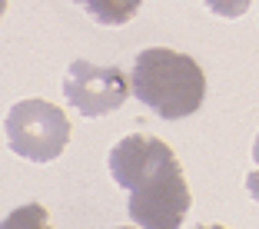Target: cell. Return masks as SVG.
<instances>
[{"mask_svg":"<svg viewBox=\"0 0 259 229\" xmlns=\"http://www.w3.org/2000/svg\"><path fill=\"white\" fill-rule=\"evenodd\" d=\"M206 7L213 10L216 17H226V20H236V17H243L246 10H249L252 0H203Z\"/></svg>","mask_w":259,"mask_h":229,"instance_id":"obj_6","label":"cell"},{"mask_svg":"<svg viewBox=\"0 0 259 229\" xmlns=\"http://www.w3.org/2000/svg\"><path fill=\"white\" fill-rule=\"evenodd\" d=\"M130 90L133 83L120 67H97L90 60H73L63 76V97L70 100L76 113L90 116V120L120 110Z\"/></svg>","mask_w":259,"mask_h":229,"instance_id":"obj_4","label":"cell"},{"mask_svg":"<svg viewBox=\"0 0 259 229\" xmlns=\"http://www.w3.org/2000/svg\"><path fill=\"white\" fill-rule=\"evenodd\" d=\"M246 193H249V196L259 203V169H252V173L246 176Z\"/></svg>","mask_w":259,"mask_h":229,"instance_id":"obj_7","label":"cell"},{"mask_svg":"<svg viewBox=\"0 0 259 229\" xmlns=\"http://www.w3.org/2000/svg\"><path fill=\"white\" fill-rule=\"evenodd\" d=\"M133 97L163 120H186L206 100V73L190 54L169 47L140 50L130 70Z\"/></svg>","mask_w":259,"mask_h":229,"instance_id":"obj_2","label":"cell"},{"mask_svg":"<svg viewBox=\"0 0 259 229\" xmlns=\"http://www.w3.org/2000/svg\"><path fill=\"white\" fill-rule=\"evenodd\" d=\"M70 4L83 7L87 17L97 20L100 27H123L143 7V0H70Z\"/></svg>","mask_w":259,"mask_h":229,"instance_id":"obj_5","label":"cell"},{"mask_svg":"<svg viewBox=\"0 0 259 229\" xmlns=\"http://www.w3.org/2000/svg\"><path fill=\"white\" fill-rule=\"evenodd\" d=\"M252 160H256V166H259V133H256V140H252Z\"/></svg>","mask_w":259,"mask_h":229,"instance_id":"obj_8","label":"cell"},{"mask_svg":"<svg viewBox=\"0 0 259 229\" xmlns=\"http://www.w3.org/2000/svg\"><path fill=\"white\" fill-rule=\"evenodd\" d=\"M110 176L126 190V213L143 229H176L183 226L193 206L183 163L169 143L150 133H130L110 150Z\"/></svg>","mask_w":259,"mask_h":229,"instance_id":"obj_1","label":"cell"},{"mask_svg":"<svg viewBox=\"0 0 259 229\" xmlns=\"http://www.w3.org/2000/svg\"><path fill=\"white\" fill-rule=\"evenodd\" d=\"M4 133H7V143L17 156L30 163H50L70 143V120L57 103L20 100L7 110Z\"/></svg>","mask_w":259,"mask_h":229,"instance_id":"obj_3","label":"cell"}]
</instances>
